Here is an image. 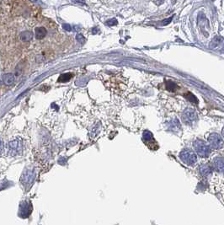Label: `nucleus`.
<instances>
[{"mask_svg":"<svg viewBox=\"0 0 224 225\" xmlns=\"http://www.w3.org/2000/svg\"><path fill=\"white\" fill-rule=\"evenodd\" d=\"M182 118L185 123L191 125L193 122L197 121L198 117L195 110H193L191 108H187L186 110H185V111L183 112Z\"/></svg>","mask_w":224,"mask_h":225,"instance_id":"nucleus-1","label":"nucleus"},{"mask_svg":"<svg viewBox=\"0 0 224 225\" xmlns=\"http://www.w3.org/2000/svg\"><path fill=\"white\" fill-rule=\"evenodd\" d=\"M180 159L184 163L187 164L188 165H192L196 161V156L190 150H184L180 154Z\"/></svg>","mask_w":224,"mask_h":225,"instance_id":"nucleus-2","label":"nucleus"},{"mask_svg":"<svg viewBox=\"0 0 224 225\" xmlns=\"http://www.w3.org/2000/svg\"><path fill=\"white\" fill-rule=\"evenodd\" d=\"M195 149L197 151V153L201 156H207L210 154V149L209 146L207 145L201 140H197L195 143Z\"/></svg>","mask_w":224,"mask_h":225,"instance_id":"nucleus-3","label":"nucleus"},{"mask_svg":"<svg viewBox=\"0 0 224 225\" xmlns=\"http://www.w3.org/2000/svg\"><path fill=\"white\" fill-rule=\"evenodd\" d=\"M35 180V173L33 170H26L22 174L20 181L25 186H31Z\"/></svg>","mask_w":224,"mask_h":225,"instance_id":"nucleus-4","label":"nucleus"},{"mask_svg":"<svg viewBox=\"0 0 224 225\" xmlns=\"http://www.w3.org/2000/svg\"><path fill=\"white\" fill-rule=\"evenodd\" d=\"M31 212V206L27 202H23L20 205V216L22 218L28 217Z\"/></svg>","mask_w":224,"mask_h":225,"instance_id":"nucleus-5","label":"nucleus"},{"mask_svg":"<svg viewBox=\"0 0 224 225\" xmlns=\"http://www.w3.org/2000/svg\"><path fill=\"white\" fill-rule=\"evenodd\" d=\"M209 141L212 143V146L214 147V148H216V149H219L223 145L222 139L220 138V137L217 133L212 134L210 136V138H209Z\"/></svg>","mask_w":224,"mask_h":225,"instance_id":"nucleus-6","label":"nucleus"},{"mask_svg":"<svg viewBox=\"0 0 224 225\" xmlns=\"http://www.w3.org/2000/svg\"><path fill=\"white\" fill-rule=\"evenodd\" d=\"M47 34V31L46 30L45 27H37L36 28L35 31V35H36V38L38 40H41L45 37Z\"/></svg>","mask_w":224,"mask_h":225,"instance_id":"nucleus-7","label":"nucleus"},{"mask_svg":"<svg viewBox=\"0 0 224 225\" xmlns=\"http://www.w3.org/2000/svg\"><path fill=\"white\" fill-rule=\"evenodd\" d=\"M223 37H221L220 36H216L212 40V42L209 43V47L211 49H214L216 47H217L221 43L223 42Z\"/></svg>","mask_w":224,"mask_h":225,"instance_id":"nucleus-8","label":"nucleus"},{"mask_svg":"<svg viewBox=\"0 0 224 225\" xmlns=\"http://www.w3.org/2000/svg\"><path fill=\"white\" fill-rule=\"evenodd\" d=\"M3 82L6 85H11L15 82V75L13 74H5L3 75Z\"/></svg>","mask_w":224,"mask_h":225,"instance_id":"nucleus-9","label":"nucleus"},{"mask_svg":"<svg viewBox=\"0 0 224 225\" xmlns=\"http://www.w3.org/2000/svg\"><path fill=\"white\" fill-rule=\"evenodd\" d=\"M32 38H33V34L29 31H25L20 33V39L22 42H30V41H31Z\"/></svg>","mask_w":224,"mask_h":225,"instance_id":"nucleus-10","label":"nucleus"},{"mask_svg":"<svg viewBox=\"0 0 224 225\" xmlns=\"http://www.w3.org/2000/svg\"><path fill=\"white\" fill-rule=\"evenodd\" d=\"M165 85H166V89H167L169 91L174 92V91H175V90L178 89V85L176 84L175 82H173V81H171V80L165 81Z\"/></svg>","mask_w":224,"mask_h":225,"instance_id":"nucleus-11","label":"nucleus"},{"mask_svg":"<svg viewBox=\"0 0 224 225\" xmlns=\"http://www.w3.org/2000/svg\"><path fill=\"white\" fill-rule=\"evenodd\" d=\"M73 78V74H63L58 78V82H68Z\"/></svg>","mask_w":224,"mask_h":225,"instance_id":"nucleus-12","label":"nucleus"},{"mask_svg":"<svg viewBox=\"0 0 224 225\" xmlns=\"http://www.w3.org/2000/svg\"><path fill=\"white\" fill-rule=\"evenodd\" d=\"M201 172L204 175H207L211 173V167L208 166L207 165H203L201 167Z\"/></svg>","mask_w":224,"mask_h":225,"instance_id":"nucleus-13","label":"nucleus"},{"mask_svg":"<svg viewBox=\"0 0 224 225\" xmlns=\"http://www.w3.org/2000/svg\"><path fill=\"white\" fill-rule=\"evenodd\" d=\"M219 159H217L216 160H215V165H216V167H217V169L218 170H220V172H222L223 171V159L220 160V163H219Z\"/></svg>","mask_w":224,"mask_h":225,"instance_id":"nucleus-14","label":"nucleus"},{"mask_svg":"<svg viewBox=\"0 0 224 225\" xmlns=\"http://www.w3.org/2000/svg\"><path fill=\"white\" fill-rule=\"evenodd\" d=\"M185 97H186V99H188L191 102H194V103H196V104H197L198 103L196 97L193 94H191V93H188L187 95H185Z\"/></svg>","mask_w":224,"mask_h":225,"instance_id":"nucleus-15","label":"nucleus"},{"mask_svg":"<svg viewBox=\"0 0 224 225\" xmlns=\"http://www.w3.org/2000/svg\"><path fill=\"white\" fill-rule=\"evenodd\" d=\"M19 146H20V144H19L18 141H12L9 143V147H10L11 150H13V151H16L18 149Z\"/></svg>","mask_w":224,"mask_h":225,"instance_id":"nucleus-16","label":"nucleus"},{"mask_svg":"<svg viewBox=\"0 0 224 225\" xmlns=\"http://www.w3.org/2000/svg\"><path fill=\"white\" fill-rule=\"evenodd\" d=\"M76 40H77V42H79L80 44H84V43H85V41H86L85 37H84L82 34H78V35L76 36Z\"/></svg>","mask_w":224,"mask_h":225,"instance_id":"nucleus-17","label":"nucleus"},{"mask_svg":"<svg viewBox=\"0 0 224 225\" xmlns=\"http://www.w3.org/2000/svg\"><path fill=\"white\" fill-rule=\"evenodd\" d=\"M118 24L117 20L116 18H113V19H111L109 20L106 21V25L108 26H114V25H116Z\"/></svg>","mask_w":224,"mask_h":225,"instance_id":"nucleus-18","label":"nucleus"},{"mask_svg":"<svg viewBox=\"0 0 224 225\" xmlns=\"http://www.w3.org/2000/svg\"><path fill=\"white\" fill-rule=\"evenodd\" d=\"M172 20H173V16L169 17V18H168V19H165V20H163V25H169L171 21H172Z\"/></svg>","mask_w":224,"mask_h":225,"instance_id":"nucleus-19","label":"nucleus"},{"mask_svg":"<svg viewBox=\"0 0 224 225\" xmlns=\"http://www.w3.org/2000/svg\"><path fill=\"white\" fill-rule=\"evenodd\" d=\"M63 28L65 31H72V26L70 25L69 24H63Z\"/></svg>","mask_w":224,"mask_h":225,"instance_id":"nucleus-20","label":"nucleus"},{"mask_svg":"<svg viewBox=\"0 0 224 225\" xmlns=\"http://www.w3.org/2000/svg\"><path fill=\"white\" fill-rule=\"evenodd\" d=\"M72 2H73L74 4H82V5L85 4L84 0H72Z\"/></svg>","mask_w":224,"mask_h":225,"instance_id":"nucleus-21","label":"nucleus"},{"mask_svg":"<svg viewBox=\"0 0 224 225\" xmlns=\"http://www.w3.org/2000/svg\"><path fill=\"white\" fill-rule=\"evenodd\" d=\"M4 143H3V141L2 139L0 138V155L3 154V152H4Z\"/></svg>","mask_w":224,"mask_h":225,"instance_id":"nucleus-22","label":"nucleus"},{"mask_svg":"<svg viewBox=\"0 0 224 225\" xmlns=\"http://www.w3.org/2000/svg\"><path fill=\"white\" fill-rule=\"evenodd\" d=\"M99 31H100V30H99L97 27H94V28L92 29V33H93L94 35H96V34L99 32Z\"/></svg>","mask_w":224,"mask_h":225,"instance_id":"nucleus-23","label":"nucleus"},{"mask_svg":"<svg viewBox=\"0 0 224 225\" xmlns=\"http://www.w3.org/2000/svg\"><path fill=\"white\" fill-rule=\"evenodd\" d=\"M164 1L165 0H157V1H155V4L157 5H161V4H163L164 3Z\"/></svg>","mask_w":224,"mask_h":225,"instance_id":"nucleus-24","label":"nucleus"},{"mask_svg":"<svg viewBox=\"0 0 224 225\" xmlns=\"http://www.w3.org/2000/svg\"><path fill=\"white\" fill-rule=\"evenodd\" d=\"M175 0H172V4H175Z\"/></svg>","mask_w":224,"mask_h":225,"instance_id":"nucleus-25","label":"nucleus"},{"mask_svg":"<svg viewBox=\"0 0 224 225\" xmlns=\"http://www.w3.org/2000/svg\"><path fill=\"white\" fill-rule=\"evenodd\" d=\"M30 1H31V2H36L37 0H30Z\"/></svg>","mask_w":224,"mask_h":225,"instance_id":"nucleus-26","label":"nucleus"},{"mask_svg":"<svg viewBox=\"0 0 224 225\" xmlns=\"http://www.w3.org/2000/svg\"><path fill=\"white\" fill-rule=\"evenodd\" d=\"M0 84H1V81H0Z\"/></svg>","mask_w":224,"mask_h":225,"instance_id":"nucleus-27","label":"nucleus"},{"mask_svg":"<svg viewBox=\"0 0 224 225\" xmlns=\"http://www.w3.org/2000/svg\"><path fill=\"white\" fill-rule=\"evenodd\" d=\"M212 1H214V0H212Z\"/></svg>","mask_w":224,"mask_h":225,"instance_id":"nucleus-28","label":"nucleus"}]
</instances>
